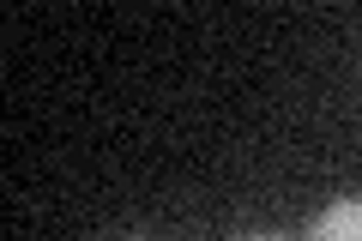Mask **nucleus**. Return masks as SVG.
I'll return each mask as SVG.
<instances>
[{"instance_id": "f257e3e1", "label": "nucleus", "mask_w": 362, "mask_h": 241, "mask_svg": "<svg viewBox=\"0 0 362 241\" xmlns=\"http://www.w3.org/2000/svg\"><path fill=\"white\" fill-rule=\"evenodd\" d=\"M308 241H362V199H332L308 223Z\"/></svg>"}, {"instance_id": "f03ea898", "label": "nucleus", "mask_w": 362, "mask_h": 241, "mask_svg": "<svg viewBox=\"0 0 362 241\" xmlns=\"http://www.w3.org/2000/svg\"><path fill=\"white\" fill-rule=\"evenodd\" d=\"M247 241H284V235H247Z\"/></svg>"}]
</instances>
